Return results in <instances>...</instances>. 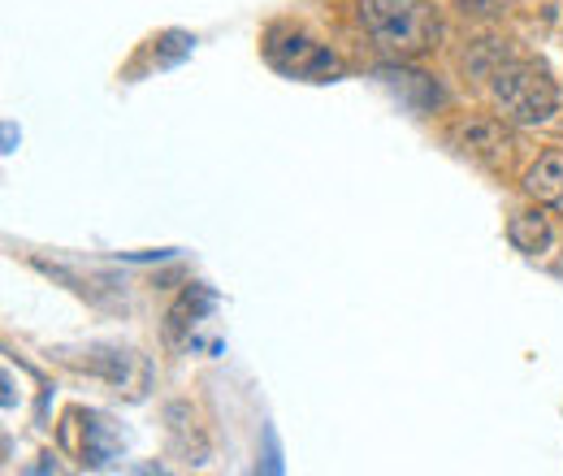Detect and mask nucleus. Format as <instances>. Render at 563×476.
I'll return each mask as SVG.
<instances>
[{
    "label": "nucleus",
    "instance_id": "7",
    "mask_svg": "<svg viewBox=\"0 0 563 476\" xmlns=\"http://www.w3.org/2000/svg\"><path fill=\"white\" fill-rule=\"evenodd\" d=\"M464 4V13H498L507 0H460Z\"/></svg>",
    "mask_w": 563,
    "mask_h": 476
},
{
    "label": "nucleus",
    "instance_id": "5",
    "mask_svg": "<svg viewBox=\"0 0 563 476\" xmlns=\"http://www.w3.org/2000/svg\"><path fill=\"white\" fill-rule=\"evenodd\" d=\"M507 239H511L516 252L542 256V252L551 247V221H547L542 212H516V217L507 221Z\"/></svg>",
    "mask_w": 563,
    "mask_h": 476
},
{
    "label": "nucleus",
    "instance_id": "2",
    "mask_svg": "<svg viewBox=\"0 0 563 476\" xmlns=\"http://www.w3.org/2000/svg\"><path fill=\"white\" fill-rule=\"evenodd\" d=\"M490 96L503 122H516V126H542L560 109L555 78L533 62H507V66L494 69Z\"/></svg>",
    "mask_w": 563,
    "mask_h": 476
},
{
    "label": "nucleus",
    "instance_id": "4",
    "mask_svg": "<svg viewBox=\"0 0 563 476\" xmlns=\"http://www.w3.org/2000/svg\"><path fill=\"white\" fill-rule=\"evenodd\" d=\"M525 191H529L538 204L563 212V152L538 156V165L525 174Z\"/></svg>",
    "mask_w": 563,
    "mask_h": 476
},
{
    "label": "nucleus",
    "instance_id": "1",
    "mask_svg": "<svg viewBox=\"0 0 563 476\" xmlns=\"http://www.w3.org/2000/svg\"><path fill=\"white\" fill-rule=\"evenodd\" d=\"M360 22L373 35V44L390 57H421L442 35L438 9L424 0H364Z\"/></svg>",
    "mask_w": 563,
    "mask_h": 476
},
{
    "label": "nucleus",
    "instance_id": "3",
    "mask_svg": "<svg viewBox=\"0 0 563 476\" xmlns=\"http://www.w3.org/2000/svg\"><path fill=\"white\" fill-rule=\"evenodd\" d=\"M265 57L286 78H303V82H330L343 74V62L303 31H274L265 44Z\"/></svg>",
    "mask_w": 563,
    "mask_h": 476
},
{
    "label": "nucleus",
    "instance_id": "6",
    "mask_svg": "<svg viewBox=\"0 0 563 476\" xmlns=\"http://www.w3.org/2000/svg\"><path fill=\"white\" fill-rule=\"evenodd\" d=\"M460 139H464V152H473V156H482V160H503V156L511 152V135L503 131V122H490V118L464 126Z\"/></svg>",
    "mask_w": 563,
    "mask_h": 476
}]
</instances>
